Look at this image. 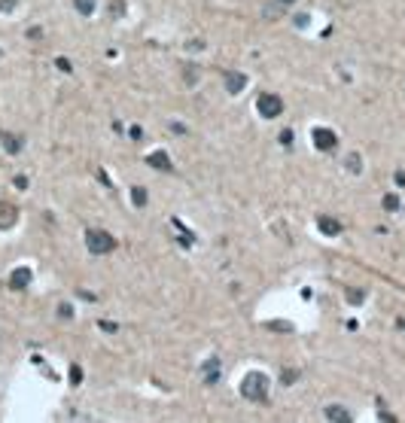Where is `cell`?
<instances>
[{"mask_svg":"<svg viewBox=\"0 0 405 423\" xmlns=\"http://www.w3.org/2000/svg\"><path fill=\"white\" fill-rule=\"evenodd\" d=\"M241 396L250 402H265L268 399V378L262 372H247L241 381Z\"/></svg>","mask_w":405,"mask_h":423,"instance_id":"6da1fadb","label":"cell"},{"mask_svg":"<svg viewBox=\"0 0 405 423\" xmlns=\"http://www.w3.org/2000/svg\"><path fill=\"white\" fill-rule=\"evenodd\" d=\"M85 247H89V253L104 256V253H113V250H116V238H113L110 232L92 228V232H85Z\"/></svg>","mask_w":405,"mask_h":423,"instance_id":"7a4b0ae2","label":"cell"},{"mask_svg":"<svg viewBox=\"0 0 405 423\" xmlns=\"http://www.w3.org/2000/svg\"><path fill=\"white\" fill-rule=\"evenodd\" d=\"M256 110H259L262 119H277L280 113H284V101H280L277 95H259Z\"/></svg>","mask_w":405,"mask_h":423,"instance_id":"3957f363","label":"cell"},{"mask_svg":"<svg viewBox=\"0 0 405 423\" xmlns=\"http://www.w3.org/2000/svg\"><path fill=\"white\" fill-rule=\"evenodd\" d=\"M311 140H314V146H317V149H323V152H329L332 146H335V143H338V137H335V131H332V128H323V125L311 131Z\"/></svg>","mask_w":405,"mask_h":423,"instance_id":"277c9868","label":"cell"},{"mask_svg":"<svg viewBox=\"0 0 405 423\" xmlns=\"http://www.w3.org/2000/svg\"><path fill=\"white\" fill-rule=\"evenodd\" d=\"M225 92L228 95H238V92H244V85H247V76L241 73V70H225Z\"/></svg>","mask_w":405,"mask_h":423,"instance_id":"5b68a950","label":"cell"},{"mask_svg":"<svg viewBox=\"0 0 405 423\" xmlns=\"http://www.w3.org/2000/svg\"><path fill=\"white\" fill-rule=\"evenodd\" d=\"M15 219H19V210L9 201H0V228H12Z\"/></svg>","mask_w":405,"mask_h":423,"instance_id":"8992f818","label":"cell"},{"mask_svg":"<svg viewBox=\"0 0 405 423\" xmlns=\"http://www.w3.org/2000/svg\"><path fill=\"white\" fill-rule=\"evenodd\" d=\"M317 228H320L326 238L341 235V222H338V219H332V216H317Z\"/></svg>","mask_w":405,"mask_h":423,"instance_id":"52a82bcc","label":"cell"},{"mask_svg":"<svg viewBox=\"0 0 405 423\" xmlns=\"http://www.w3.org/2000/svg\"><path fill=\"white\" fill-rule=\"evenodd\" d=\"M147 165H149V168H155V171H171V168H174V165H171V158H168V152H162V149L149 152V155H147Z\"/></svg>","mask_w":405,"mask_h":423,"instance_id":"ba28073f","label":"cell"},{"mask_svg":"<svg viewBox=\"0 0 405 423\" xmlns=\"http://www.w3.org/2000/svg\"><path fill=\"white\" fill-rule=\"evenodd\" d=\"M201 372H204V384H217L220 381V356H210L201 365Z\"/></svg>","mask_w":405,"mask_h":423,"instance_id":"9c48e42d","label":"cell"},{"mask_svg":"<svg viewBox=\"0 0 405 423\" xmlns=\"http://www.w3.org/2000/svg\"><path fill=\"white\" fill-rule=\"evenodd\" d=\"M0 143H3V149H6L9 155H19V152H22V137H15V134H9V131L0 134Z\"/></svg>","mask_w":405,"mask_h":423,"instance_id":"30bf717a","label":"cell"},{"mask_svg":"<svg viewBox=\"0 0 405 423\" xmlns=\"http://www.w3.org/2000/svg\"><path fill=\"white\" fill-rule=\"evenodd\" d=\"M28 283H31V271H28V268H15V271L9 274V286H12V289H25Z\"/></svg>","mask_w":405,"mask_h":423,"instance_id":"8fae6325","label":"cell"},{"mask_svg":"<svg viewBox=\"0 0 405 423\" xmlns=\"http://www.w3.org/2000/svg\"><path fill=\"white\" fill-rule=\"evenodd\" d=\"M326 417H329V420H341V423H350V420H354V417H350V411H344L341 405H329V408H326Z\"/></svg>","mask_w":405,"mask_h":423,"instance_id":"7c38bea8","label":"cell"},{"mask_svg":"<svg viewBox=\"0 0 405 423\" xmlns=\"http://www.w3.org/2000/svg\"><path fill=\"white\" fill-rule=\"evenodd\" d=\"M344 295H347V302H350V305H363V302H366V289H354V286H347V289H344Z\"/></svg>","mask_w":405,"mask_h":423,"instance_id":"4fadbf2b","label":"cell"},{"mask_svg":"<svg viewBox=\"0 0 405 423\" xmlns=\"http://www.w3.org/2000/svg\"><path fill=\"white\" fill-rule=\"evenodd\" d=\"M183 79H186V85H195V82L201 79V70H198L195 64H189V67L183 70Z\"/></svg>","mask_w":405,"mask_h":423,"instance_id":"5bb4252c","label":"cell"},{"mask_svg":"<svg viewBox=\"0 0 405 423\" xmlns=\"http://www.w3.org/2000/svg\"><path fill=\"white\" fill-rule=\"evenodd\" d=\"M131 201H134V207H144L147 204V189L144 186H131Z\"/></svg>","mask_w":405,"mask_h":423,"instance_id":"9a60e30c","label":"cell"},{"mask_svg":"<svg viewBox=\"0 0 405 423\" xmlns=\"http://www.w3.org/2000/svg\"><path fill=\"white\" fill-rule=\"evenodd\" d=\"M79 15H95V0H74Z\"/></svg>","mask_w":405,"mask_h":423,"instance_id":"2e32d148","label":"cell"},{"mask_svg":"<svg viewBox=\"0 0 405 423\" xmlns=\"http://www.w3.org/2000/svg\"><path fill=\"white\" fill-rule=\"evenodd\" d=\"M347 171H354V174H360V171H363V162H360V155H357V152H350V155H347Z\"/></svg>","mask_w":405,"mask_h":423,"instance_id":"e0dca14e","label":"cell"},{"mask_svg":"<svg viewBox=\"0 0 405 423\" xmlns=\"http://www.w3.org/2000/svg\"><path fill=\"white\" fill-rule=\"evenodd\" d=\"M265 329H277V332H293V323H284V320H268Z\"/></svg>","mask_w":405,"mask_h":423,"instance_id":"ac0fdd59","label":"cell"},{"mask_svg":"<svg viewBox=\"0 0 405 423\" xmlns=\"http://www.w3.org/2000/svg\"><path fill=\"white\" fill-rule=\"evenodd\" d=\"M110 15H113V19L125 15V3H122V0H110Z\"/></svg>","mask_w":405,"mask_h":423,"instance_id":"d6986e66","label":"cell"},{"mask_svg":"<svg viewBox=\"0 0 405 423\" xmlns=\"http://www.w3.org/2000/svg\"><path fill=\"white\" fill-rule=\"evenodd\" d=\"M384 210H399V198L396 195H384Z\"/></svg>","mask_w":405,"mask_h":423,"instance_id":"ffe728a7","label":"cell"},{"mask_svg":"<svg viewBox=\"0 0 405 423\" xmlns=\"http://www.w3.org/2000/svg\"><path fill=\"white\" fill-rule=\"evenodd\" d=\"M70 384H82V368L79 365H70Z\"/></svg>","mask_w":405,"mask_h":423,"instance_id":"44dd1931","label":"cell"},{"mask_svg":"<svg viewBox=\"0 0 405 423\" xmlns=\"http://www.w3.org/2000/svg\"><path fill=\"white\" fill-rule=\"evenodd\" d=\"M295 378H298V372H295V368H287V372H284V375H280V381H284L287 387H290V384H293Z\"/></svg>","mask_w":405,"mask_h":423,"instance_id":"7402d4cb","label":"cell"},{"mask_svg":"<svg viewBox=\"0 0 405 423\" xmlns=\"http://www.w3.org/2000/svg\"><path fill=\"white\" fill-rule=\"evenodd\" d=\"M277 140H280L284 146H290V143H293V131H290V128H284V131L277 134Z\"/></svg>","mask_w":405,"mask_h":423,"instance_id":"603a6c76","label":"cell"},{"mask_svg":"<svg viewBox=\"0 0 405 423\" xmlns=\"http://www.w3.org/2000/svg\"><path fill=\"white\" fill-rule=\"evenodd\" d=\"M58 317H61V320H70V317H74V308H70V305H58Z\"/></svg>","mask_w":405,"mask_h":423,"instance_id":"cb8c5ba5","label":"cell"},{"mask_svg":"<svg viewBox=\"0 0 405 423\" xmlns=\"http://www.w3.org/2000/svg\"><path fill=\"white\" fill-rule=\"evenodd\" d=\"M15 3H19V0H0V12H12Z\"/></svg>","mask_w":405,"mask_h":423,"instance_id":"d4e9b609","label":"cell"},{"mask_svg":"<svg viewBox=\"0 0 405 423\" xmlns=\"http://www.w3.org/2000/svg\"><path fill=\"white\" fill-rule=\"evenodd\" d=\"M98 326H101L104 332H119V326H116V323H110V320H101Z\"/></svg>","mask_w":405,"mask_h":423,"instance_id":"484cf974","label":"cell"},{"mask_svg":"<svg viewBox=\"0 0 405 423\" xmlns=\"http://www.w3.org/2000/svg\"><path fill=\"white\" fill-rule=\"evenodd\" d=\"M55 64H58V70H64V73H70V67H74V64H70V61H67V58H58Z\"/></svg>","mask_w":405,"mask_h":423,"instance_id":"4316f807","label":"cell"},{"mask_svg":"<svg viewBox=\"0 0 405 423\" xmlns=\"http://www.w3.org/2000/svg\"><path fill=\"white\" fill-rule=\"evenodd\" d=\"M40 34H43L40 28H31V31H28V37H31V40H40Z\"/></svg>","mask_w":405,"mask_h":423,"instance_id":"83f0119b","label":"cell"},{"mask_svg":"<svg viewBox=\"0 0 405 423\" xmlns=\"http://www.w3.org/2000/svg\"><path fill=\"white\" fill-rule=\"evenodd\" d=\"M201 46H204L201 40H189V43H186V49H201Z\"/></svg>","mask_w":405,"mask_h":423,"instance_id":"f1b7e54d","label":"cell"},{"mask_svg":"<svg viewBox=\"0 0 405 423\" xmlns=\"http://www.w3.org/2000/svg\"><path fill=\"white\" fill-rule=\"evenodd\" d=\"M15 186H19V189H28V177H15Z\"/></svg>","mask_w":405,"mask_h":423,"instance_id":"f546056e","label":"cell"}]
</instances>
